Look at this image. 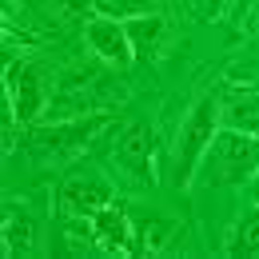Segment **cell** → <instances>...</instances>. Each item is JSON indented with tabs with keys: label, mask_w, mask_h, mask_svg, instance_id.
<instances>
[{
	"label": "cell",
	"mask_w": 259,
	"mask_h": 259,
	"mask_svg": "<svg viewBox=\"0 0 259 259\" xmlns=\"http://www.w3.org/2000/svg\"><path fill=\"white\" fill-rule=\"evenodd\" d=\"M116 163L132 180H152V128L148 120H136L116 140Z\"/></svg>",
	"instance_id": "9"
},
{
	"label": "cell",
	"mask_w": 259,
	"mask_h": 259,
	"mask_svg": "<svg viewBox=\"0 0 259 259\" xmlns=\"http://www.w3.org/2000/svg\"><path fill=\"white\" fill-rule=\"evenodd\" d=\"M227 247H231V255H259V203H251V207L239 215V224L231 231Z\"/></svg>",
	"instance_id": "14"
},
{
	"label": "cell",
	"mask_w": 259,
	"mask_h": 259,
	"mask_svg": "<svg viewBox=\"0 0 259 259\" xmlns=\"http://www.w3.org/2000/svg\"><path fill=\"white\" fill-rule=\"evenodd\" d=\"M4 92H8V104L16 112V124H36L48 112V100H52L48 76L36 60H16L4 72Z\"/></svg>",
	"instance_id": "5"
},
{
	"label": "cell",
	"mask_w": 259,
	"mask_h": 259,
	"mask_svg": "<svg viewBox=\"0 0 259 259\" xmlns=\"http://www.w3.org/2000/svg\"><path fill=\"white\" fill-rule=\"evenodd\" d=\"M84 40L92 48L100 64H112V68H128L136 60V48H132V36H128V24L116 20V16H92L84 24Z\"/></svg>",
	"instance_id": "6"
},
{
	"label": "cell",
	"mask_w": 259,
	"mask_h": 259,
	"mask_svg": "<svg viewBox=\"0 0 259 259\" xmlns=\"http://www.w3.org/2000/svg\"><path fill=\"white\" fill-rule=\"evenodd\" d=\"M108 128V112H92V116H72V120H56L44 128H28V148L44 160L60 163V160H76L92 148L100 132Z\"/></svg>",
	"instance_id": "4"
},
{
	"label": "cell",
	"mask_w": 259,
	"mask_h": 259,
	"mask_svg": "<svg viewBox=\"0 0 259 259\" xmlns=\"http://www.w3.org/2000/svg\"><path fill=\"white\" fill-rule=\"evenodd\" d=\"M247 32H259V0H251V12H247Z\"/></svg>",
	"instance_id": "18"
},
{
	"label": "cell",
	"mask_w": 259,
	"mask_h": 259,
	"mask_svg": "<svg viewBox=\"0 0 259 259\" xmlns=\"http://www.w3.org/2000/svg\"><path fill=\"white\" fill-rule=\"evenodd\" d=\"M92 243L104 247V251H112V255H132V251H140V243H136V224L124 215V207H116V203H108L104 211L92 215Z\"/></svg>",
	"instance_id": "8"
},
{
	"label": "cell",
	"mask_w": 259,
	"mask_h": 259,
	"mask_svg": "<svg viewBox=\"0 0 259 259\" xmlns=\"http://www.w3.org/2000/svg\"><path fill=\"white\" fill-rule=\"evenodd\" d=\"M128 24V36H132V48H136V56L140 60H148V56H156L163 48V40H167V20L163 16H156V12H140V16H132V20H124Z\"/></svg>",
	"instance_id": "10"
},
{
	"label": "cell",
	"mask_w": 259,
	"mask_h": 259,
	"mask_svg": "<svg viewBox=\"0 0 259 259\" xmlns=\"http://www.w3.org/2000/svg\"><path fill=\"white\" fill-rule=\"evenodd\" d=\"M171 235H176V224H171V220H163V215H148L144 224H136V243H140V251H144V255L163 251V247L171 243Z\"/></svg>",
	"instance_id": "13"
},
{
	"label": "cell",
	"mask_w": 259,
	"mask_h": 259,
	"mask_svg": "<svg viewBox=\"0 0 259 259\" xmlns=\"http://www.w3.org/2000/svg\"><path fill=\"white\" fill-rule=\"evenodd\" d=\"M36 243V227L24 215V207H4V255H24Z\"/></svg>",
	"instance_id": "11"
},
{
	"label": "cell",
	"mask_w": 259,
	"mask_h": 259,
	"mask_svg": "<svg viewBox=\"0 0 259 259\" xmlns=\"http://www.w3.org/2000/svg\"><path fill=\"white\" fill-rule=\"evenodd\" d=\"M60 8H68V12H88L92 8V0H56Z\"/></svg>",
	"instance_id": "17"
},
{
	"label": "cell",
	"mask_w": 259,
	"mask_h": 259,
	"mask_svg": "<svg viewBox=\"0 0 259 259\" xmlns=\"http://www.w3.org/2000/svg\"><path fill=\"white\" fill-rule=\"evenodd\" d=\"M116 100H124V84L112 76V64L84 68V72H64L56 80V88H52V100H48L44 116H52V120L92 116V112H104Z\"/></svg>",
	"instance_id": "2"
},
{
	"label": "cell",
	"mask_w": 259,
	"mask_h": 259,
	"mask_svg": "<svg viewBox=\"0 0 259 259\" xmlns=\"http://www.w3.org/2000/svg\"><path fill=\"white\" fill-rule=\"evenodd\" d=\"M188 8H192L195 16L211 20V16H220V12H224V0H188Z\"/></svg>",
	"instance_id": "16"
},
{
	"label": "cell",
	"mask_w": 259,
	"mask_h": 259,
	"mask_svg": "<svg viewBox=\"0 0 259 259\" xmlns=\"http://www.w3.org/2000/svg\"><path fill=\"white\" fill-rule=\"evenodd\" d=\"M224 124L259 136V92H239V96L224 108Z\"/></svg>",
	"instance_id": "12"
},
{
	"label": "cell",
	"mask_w": 259,
	"mask_h": 259,
	"mask_svg": "<svg viewBox=\"0 0 259 259\" xmlns=\"http://www.w3.org/2000/svg\"><path fill=\"white\" fill-rule=\"evenodd\" d=\"M247 188H251V203H259V171L251 176V184H247Z\"/></svg>",
	"instance_id": "19"
},
{
	"label": "cell",
	"mask_w": 259,
	"mask_h": 259,
	"mask_svg": "<svg viewBox=\"0 0 259 259\" xmlns=\"http://www.w3.org/2000/svg\"><path fill=\"white\" fill-rule=\"evenodd\" d=\"M259 171V136L239 128H220L211 148L203 152V160L195 167V188H235V184H251Z\"/></svg>",
	"instance_id": "1"
},
{
	"label": "cell",
	"mask_w": 259,
	"mask_h": 259,
	"mask_svg": "<svg viewBox=\"0 0 259 259\" xmlns=\"http://www.w3.org/2000/svg\"><path fill=\"white\" fill-rule=\"evenodd\" d=\"M156 0H92V12L100 16H116V20H132L140 12H148Z\"/></svg>",
	"instance_id": "15"
},
{
	"label": "cell",
	"mask_w": 259,
	"mask_h": 259,
	"mask_svg": "<svg viewBox=\"0 0 259 259\" xmlns=\"http://www.w3.org/2000/svg\"><path fill=\"white\" fill-rule=\"evenodd\" d=\"M108 203H116L112 199V184L100 180V176H72L56 192V207H60V215H68V220H92Z\"/></svg>",
	"instance_id": "7"
},
{
	"label": "cell",
	"mask_w": 259,
	"mask_h": 259,
	"mask_svg": "<svg viewBox=\"0 0 259 259\" xmlns=\"http://www.w3.org/2000/svg\"><path fill=\"white\" fill-rule=\"evenodd\" d=\"M224 128V108L215 96H199L192 104V112L184 116L180 136H176V152H171V180L176 188H192L195 184V167L203 160V152L211 148L215 132Z\"/></svg>",
	"instance_id": "3"
}]
</instances>
